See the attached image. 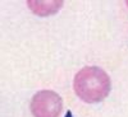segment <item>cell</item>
Returning <instances> with one entry per match:
<instances>
[{
    "mask_svg": "<svg viewBox=\"0 0 128 117\" xmlns=\"http://www.w3.org/2000/svg\"><path fill=\"white\" fill-rule=\"evenodd\" d=\"M27 5L35 14L40 17H48L51 14H55L62 8L63 1H27Z\"/></svg>",
    "mask_w": 128,
    "mask_h": 117,
    "instance_id": "3957f363",
    "label": "cell"
},
{
    "mask_svg": "<svg viewBox=\"0 0 128 117\" xmlns=\"http://www.w3.org/2000/svg\"><path fill=\"white\" fill-rule=\"evenodd\" d=\"M66 117H73V116H72V112H70V111H67V113H66Z\"/></svg>",
    "mask_w": 128,
    "mask_h": 117,
    "instance_id": "277c9868",
    "label": "cell"
},
{
    "mask_svg": "<svg viewBox=\"0 0 128 117\" xmlns=\"http://www.w3.org/2000/svg\"><path fill=\"white\" fill-rule=\"evenodd\" d=\"M62 108L63 99L52 90H41L31 101V111L35 117H58Z\"/></svg>",
    "mask_w": 128,
    "mask_h": 117,
    "instance_id": "7a4b0ae2",
    "label": "cell"
},
{
    "mask_svg": "<svg viewBox=\"0 0 128 117\" xmlns=\"http://www.w3.org/2000/svg\"><path fill=\"white\" fill-rule=\"evenodd\" d=\"M73 88L83 102L98 103L108 97L110 92V79L102 69L86 66L76 74Z\"/></svg>",
    "mask_w": 128,
    "mask_h": 117,
    "instance_id": "6da1fadb",
    "label": "cell"
}]
</instances>
